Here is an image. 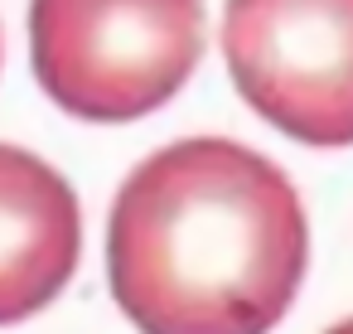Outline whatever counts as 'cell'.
<instances>
[{
    "mask_svg": "<svg viewBox=\"0 0 353 334\" xmlns=\"http://www.w3.org/2000/svg\"><path fill=\"white\" fill-rule=\"evenodd\" d=\"M310 257L295 184L256 150L194 136L131 170L107 223V276L141 334H266Z\"/></svg>",
    "mask_w": 353,
    "mask_h": 334,
    "instance_id": "1",
    "label": "cell"
},
{
    "mask_svg": "<svg viewBox=\"0 0 353 334\" xmlns=\"http://www.w3.org/2000/svg\"><path fill=\"white\" fill-rule=\"evenodd\" d=\"M329 334H353V320H348V324H339V329H329Z\"/></svg>",
    "mask_w": 353,
    "mask_h": 334,
    "instance_id": "5",
    "label": "cell"
},
{
    "mask_svg": "<svg viewBox=\"0 0 353 334\" xmlns=\"http://www.w3.org/2000/svg\"><path fill=\"white\" fill-rule=\"evenodd\" d=\"M30 59L78 121L150 117L203 59V0H30Z\"/></svg>",
    "mask_w": 353,
    "mask_h": 334,
    "instance_id": "2",
    "label": "cell"
},
{
    "mask_svg": "<svg viewBox=\"0 0 353 334\" xmlns=\"http://www.w3.org/2000/svg\"><path fill=\"white\" fill-rule=\"evenodd\" d=\"M242 102L300 146H353V0H228Z\"/></svg>",
    "mask_w": 353,
    "mask_h": 334,
    "instance_id": "3",
    "label": "cell"
},
{
    "mask_svg": "<svg viewBox=\"0 0 353 334\" xmlns=\"http://www.w3.org/2000/svg\"><path fill=\"white\" fill-rule=\"evenodd\" d=\"M83 213L68 179L20 146H0V324L39 315L73 276Z\"/></svg>",
    "mask_w": 353,
    "mask_h": 334,
    "instance_id": "4",
    "label": "cell"
}]
</instances>
